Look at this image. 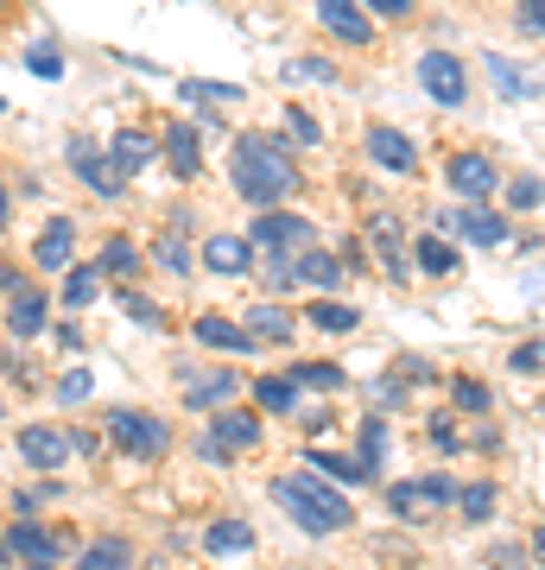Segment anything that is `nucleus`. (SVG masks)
I'll return each instance as SVG.
<instances>
[{"mask_svg": "<svg viewBox=\"0 0 545 570\" xmlns=\"http://www.w3.org/2000/svg\"><path fill=\"white\" fill-rule=\"evenodd\" d=\"M228 178H235V197H242V204L273 209L304 184V171L292 165L285 140H273V134H242L235 153H228Z\"/></svg>", "mask_w": 545, "mask_h": 570, "instance_id": "1", "label": "nucleus"}, {"mask_svg": "<svg viewBox=\"0 0 545 570\" xmlns=\"http://www.w3.org/2000/svg\"><path fill=\"white\" fill-rule=\"evenodd\" d=\"M273 501H280L285 513H292V527H304L311 539H323V532H343L356 527V508H349L343 494L330 489L323 475H311V469H292V475H273Z\"/></svg>", "mask_w": 545, "mask_h": 570, "instance_id": "2", "label": "nucleus"}, {"mask_svg": "<svg viewBox=\"0 0 545 570\" xmlns=\"http://www.w3.org/2000/svg\"><path fill=\"white\" fill-rule=\"evenodd\" d=\"M457 501V482L450 475H419V482H393L387 489V508L400 513L406 527H419V520H438V508Z\"/></svg>", "mask_w": 545, "mask_h": 570, "instance_id": "3", "label": "nucleus"}, {"mask_svg": "<svg viewBox=\"0 0 545 570\" xmlns=\"http://www.w3.org/2000/svg\"><path fill=\"white\" fill-rule=\"evenodd\" d=\"M108 438H115L127 456H140V463H159L165 450H172V425L153 419V412H108Z\"/></svg>", "mask_w": 545, "mask_h": 570, "instance_id": "4", "label": "nucleus"}, {"mask_svg": "<svg viewBox=\"0 0 545 570\" xmlns=\"http://www.w3.org/2000/svg\"><path fill=\"white\" fill-rule=\"evenodd\" d=\"M261 444V412H247V406H216V419H210V438H203V456H235V450H254Z\"/></svg>", "mask_w": 545, "mask_h": 570, "instance_id": "5", "label": "nucleus"}, {"mask_svg": "<svg viewBox=\"0 0 545 570\" xmlns=\"http://www.w3.org/2000/svg\"><path fill=\"white\" fill-rule=\"evenodd\" d=\"M247 242L266 247V254H292V247H311V216H299V209H261L254 216V228H247Z\"/></svg>", "mask_w": 545, "mask_h": 570, "instance_id": "6", "label": "nucleus"}, {"mask_svg": "<svg viewBox=\"0 0 545 570\" xmlns=\"http://www.w3.org/2000/svg\"><path fill=\"white\" fill-rule=\"evenodd\" d=\"M178 393H184L191 412H216V406H228V400L242 393V374H235V367H184Z\"/></svg>", "mask_w": 545, "mask_h": 570, "instance_id": "7", "label": "nucleus"}, {"mask_svg": "<svg viewBox=\"0 0 545 570\" xmlns=\"http://www.w3.org/2000/svg\"><path fill=\"white\" fill-rule=\"evenodd\" d=\"M419 82H425V96H431L438 108H464L469 102V77H464V63L450 58V51H425Z\"/></svg>", "mask_w": 545, "mask_h": 570, "instance_id": "8", "label": "nucleus"}, {"mask_svg": "<svg viewBox=\"0 0 545 570\" xmlns=\"http://www.w3.org/2000/svg\"><path fill=\"white\" fill-rule=\"evenodd\" d=\"M445 178L464 204H488V197L502 190V171H495V159H483V153H457V159L445 165Z\"/></svg>", "mask_w": 545, "mask_h": 570, "instance_id": "9", "label": "nucleus"}, {"mask_svg": "<svg viewBox=\"0 0 545 570\" xmlns=\"http://www.w3.org/2000/svg\"><path fill=\"white\" fill-rule=\"evenodd\" d=\"M438 235H464V242H476V247H502L507 242V216H495L488 204L445 209V216H438Z\"/></svg>", "mask_w": 545, "mask_h": 570, "instance_id": "10", "label": "nucleus"}, {"mask_svg": "<svg viewBox=\"0 0 545 570\" xmlns=\"http://www.w3.org/2000/svg\"><path fill=\"white\" fill-rule=\"evenodd\" d=\"M368 159L381 171H393V178H412L419 171V146L406 140L400 127H368Z\"/></svg>", "mask_w": 545, "mask_h": 570, "instance_id": "11", "label": "nucleus"}, {"mask_svg": "<svg viewBox=\"0 0 545 570\" xmlns=\"http://www.w3.org/2000/svg\"><path fill=\"white\" fill-rule=\"evenodd\" d=\"M318 26L349 45H374V20H368L362 0H318Z\"/></svg>", "mask_w": 545, "mask_h": 570, "instance_id": "12", "label": "nucleus"}, {"mask_svg": "<svg viewBox=\"0 0 545 570\" xmlns=\"http://www.w3.org/2000/svg\"><path fill=\"white\" fill-rule=\"evenodd\" d=\"M203 266H210L216 279H247V273H254V242H247V235H210V242H203Z\"/></svg>", "mask_w": 545, "mask_h": 570, "instance_id": "13", "label": "nucleus"}, {"mask_svg": "<svg viewBox=\"0 0 545 570\" xmlns=\"http://www.w3.org/2000/svg\"><path fill=\"white\" fill-rule=\"evenodd\" d=\"M70 165H77V178L89 184L96 197H121V190H127V178L115 171V159H101L89 140H70Z\"/></svg>", "mask_w": 545, "mask_h": 570, "instance_id": "14", "label": "nucleus"}, {"mask_svg": "<svg viewBox=\"0 0 545 570\" xmlns=\"http://www.w3.org/2000/svg\"><path fill=\"white\" fill-rule=\"evenodd\" d=\"M191 330H197V343H203V348H223V355H254V348H261V343H254V336H247L242 324H235V317H223V311H210V317H197Z\"/></svg>", "mask_w": 545, "mask_h": 570, "instance_id": "15", "label": "nucleus"}, {"mask_svg": "<svg viewBox=\"0 0 545 570\" xmlns=\"http://www.w3.org/2000/svg\"><path fill=\"white\" fill-rule=\"evenodd\" d=\"M70 254H77V223H70V216H58V223L32 242V266H39V273H64V266H70Z\"/></svg>", "mask_w": 545, "mask_h": 570, "instance_id": "16", "label": "nucleus"}, {"mask_svg": "<svg viewBox=\"0 0 545 570\" xmlns=\"http://www.w3.org/2000/svg\"><path fill=\"white\" fill-rule=\"evenodd\" d=\"M108 159H115V171H121V178H140L146 165L159 159V140H153V134H140V127H121V134H115V146H108Z\"/></svg>", "mask_w": 545, "mask_h": 570, "instance_id": "17", "label": "nucleus"}, {"mask_svg": "<svg viewBox=\"0 0 545 570\" xmlns=\"http://www.w3.org/2000/svg\"><path fill=\"white\" fill-rule=\"evenodd\" d=\"M20 456L32 469H64V463H70V438L51 431V425H26L20 431Z\"/></svg>", "mask_w": 545, "mask_h": 570, "instance_id": "18", "label": "nucleus"}, {"mask_svg": "<svg viewBox=\"0 0 545 570\" xmlns=\"http://www.w3.org/2000/svg\"><path fill=\"white\" fill-rule=\"evenodd\" d=\"M165 165H172V178H197L203 171V146H197V127H184V121H172L165 127Z\"/></svg>", "mask_w": 545, "mask_h": 570, "instance_id": "19", "label": "nucleus"}, {"mask_svg": "<svg viewBox=\"0 0 545 570\" xmlns=\"http://www.w3.org/2000/svg\"><path fill=\"white\" fill-rule=\"evenodd\" d=\"M45 317H51L45 292H39V285H20V292H13V305H7V330L26 343V336H45Z\"/></svg>", "mask_w": 545, "mask_h": 570, "instance_id": "20", "label": "nucleus"}, {"mask_svg": "<svg viewBox=\"0 0 545 570\" xmlns=\"http://www.w3.org/2000/svg\"><path fill=\"white\" fill-rule=\"evenodd\" d=\"M153 266H159V273H172V279H184V273L197 266V254H191V242H184V216H172V228L153 242Z\"/></svg>", "mask_w": 545, "mask_h": 570, "instance_id": "21", "label": "nucleus"}, {"mask_svg": "<svg viewBox=\"0 0 545 570\" xmlns=\"http://www.w3.org/2000/svg\"><path fill=\"white\" fill-rule=\"evenodd\" d=\"M242 324H247V336H254L261 348H273V343H292V330H299L285 305H254V311L242 317Z\"/></svg>", "mask_w": 545, "mask_h": 570, "instance_id": "22", "label": "nucleus"}, {"mask_svg": "<svg viewBox=\"0 0 545 570\" xmlns=\"http://www.w3.org/2000/svg\"><path fill=\"white\" fill-rule=\"evenodd\" d=\"M7 551H20L26 570H51V558H58V546H51L45 527H7Z\"/></svg>", "mask_w": 545, "mask_h": 570, "instance_id": "23", "label": "nucleus"}, {"mask_svg": "<svg viewBox=\"0 0 545 570\" xmlns=\"http://www.w3.org/2000/svg\"><path fill=\"white\" fill-rule=\"evenodd\" d=\"M203 546H210V558H242V551H254V527L247 520H216L203 532Z\"/></svg>", "mask_w": 545, "mask_h": 570, "instance_id": "24", "label": "nucleus"}, {"mask_svg": "<svg viewBox=\"0 0 545 570\" xmlns=\"http://www.w3.org/2000/svg\"><path fill=\"white\" fill-rule=\"evenodd\" d=\"M412 266H419V273H431V279H450V273H457V247L445 242V235H425L419 247H412Z\"/></svg>", "mask_w": 545, "mask_h": 570, "instance_id": "25", "label": "nucleus"}, {"mask_svg": "<svg viewBox=\"0 0 545 570\" xmlns=\"http://www.w3.org/2000/svg\"><path fill=\"white\" fill-rule=\"evenodd\" d=\"M299 279H304V285H323V292H330V285H343L349 273H343V261H337L330 247H304V254H299Z\"/></svg>", "mask_w": 545, "mask_h": 570, "instance_id": "26", "label": "nucleus"}, {"mask_svg": "<svg viewBox=\"0 0 545 570\" xmlns=\"http://www.w3.org/2000/svg\"><path fill=\"white\" fill-rule=\"evenodd\" d=\"M254 400H261V412H292L299 406V381L292 374H261L254 381Z\"/></svg>", "mask_w": 545, "mask_h": 570, "instance_id": "27", "label": "nucleus"}, {"mask_svg": "<svg viewBox=\"0 0 545 570\" xmlns=\"http://www.w3.org/2000/svg\"><path fill=\"white\" fill-rule=\"evenodd\" d=\"M488 77H495V89L514 96V102H533V96H539V82L520 77V63H507V58H488Z\"/></svg>", "mask_w": 545, "mask_h": 570, "instance_id": "28", "label": "nucleus"}, {"mask_svg": "<svg viewBox=\"0 0 545 570\" xmlns=\"http://www.w3.org/2000/svg\"><path fill=\"white\" fill-rule=\"evenodd\" d=\"M311 324L330 330V336H349V330L362 324V311H356V305H337V298H318V305H311Z\"/></svg>", "mask_w": 545, "mask_h": 570, "instance_id": "29", "label": "nucleus"}, {"mask_svg": "<svg viewBox=\"0 0 545 570\" xmlns=\"http://www.w3.org/2000/svg\"><path fill=\"white\" fill-rule=\"evenodd\" d=\"M101 273H115V279H134V273H140V247L127 242V235H115V242L101 247Z\"/></svg>", "mask_w": 545, "mask_h": 570, "instance_id": "30", "label": "nucleus"}, {"mask_svg": "<svg viewBox=\"0 0 545 570\" xmlns=\"http://www.w3.org/2000/svg\"><path fill=\"white\" fill-rule=\"evenodd\" d=\"M96 292H101V266H70V279H64V305L82 311V305H96Z\"/></svg>", "mask_w": 545, "mask_h": 570, "instance_id": "31", "label": "nucleus"}, {"mask_svg": "<svg viewBox=\"0 0 545 570\" xmlns=\"http://www.w3.org/2000/svg\"><path fill=\"white\" fill-rule=\"evenodd\" d=\"M292 381H299V387H311V393H343L349 387V374L337 362H304Z\"/></svg>", "mask_w": 545, "mask_h": 570, "instance_id": "32", "label": "nucleus"}, {"mask_svg": "<svg viewBox=\"0 0 545 570\" xmlns=\"http://www.w3.org/2000/svg\"><path fill=\"white\" fill-rule=\"evenodd\" d=\"M77 570H127V546L121 539H96L89 551H77Z\"/></svg>", "mask_w": 545, "mask_h": 570, "instance_id": "33", "label": "nucleus"}, {"mask_svg": "<svg viewBox=\"0 0 545 570\" xmlns=\"http://www.w3.org/2000/svg\"><path fill=\"white\" fill-rule=\"evenodd\" d=\"M457 508H464L469 527H483L488 513H495V482H469V489H457Z\"/></svg>", "mask_w": 545, "mask_h": 570, "instance_id": "34", "label": "nucleus"}, {"mask_svg": "<svg viewBox=\"0 0 545 570\" xmlns=\"http://www.w3.org/2000/svg\"><path fill=\"white\" fill-rule=\"evenodd\" d=\"M311 469H323V475H337V482H374L356 456H337V450H311Z\"/></svg>", "mask_w": 545, "mask_h": 570, "instance_id": "35", "label": "nucleus"}, {"mask_svg": "<svg viewBox=\"0 0 545 570\" xmlns=\"http://www.w3.org/2000/svg\"><path fill=\"white\" fill-rule=\"evenodd\" d=\"M184 102H242V82H203V77H191L184 82Z\"/></svg>", "mask_w": 545, "mask_h": 570, "instance_id": "36", "label": "nucleus"}, {"mask_svg": "<svg viewBox=\"0 0 545 570\" xmlns=\"http://www.w3.org/2000/svg\"><path fill=\"white\" fill-rule=\"evenodd\" d=\"M381 456H387V425L381 419H362V456H356V463H362L368 475H381Z\"/></svg>", "mask_w": 545, "mask_h": 570, "instance_id": "37", "label": "nucleus"}, {"mask_svg": "<svg viewBox=\"0 0 545 570\" xmlns=\"http://www.w3.org/2000/svg\"><path fill=\"white\" fill-rule=\"evenodd\" d=\"M26 70H32V77H45V82H58L64 77V51L51 39H39L32 51H26Z\"/></svg>", "mask_w": 545, "mask_h": 570, "instance_id": "38", "label": "nucleus"}, {"mask_svg": "<svg viewBox=\"0 0 545 570\" xmlns=\"http://www.w3.org/2000/svg\"><path fill=\"white\" fill-rule=\"evenodd\" d=\"M450 400H457V412H476V419H488V387H483V381L457 374V381H450Z\"/></svg>", "mask_w": 545, "mask_h": 570, "instance_id": "39", "label": "nucleus"}, {"mask_svg": "<svg viewBox=\"0 0 545 570\" xmlns=\"http://www.w3.org/2000/svg\"><path fill=\"white\" fill-rule=\"evenodd\" d=\"M507 204L514 209H539L545 204V178H507Z\"/></svg>", "mask_w": 545, "mask_h": 570, "instance_id": "40", "label": "nucleus"}, {"mask_svg": "<svg viewBox=\"0 0 545 570\" xmlns=\"http://www.w3.org/2000/svg\"><path fill=\"white\" fill-rule=\"evenodd\" d=\"M280 121H285V134H292V140H299V146H318V140H323V127L311 121V115H304V108H285Z\"/></svg>", "mask_w": 545, "mask_h": 570, "instance_id": "41", "label": "nucleus"}, {"mask_svg": "<svg viewBox=\"0 0 545 570\" xmlns=\"http://www.w3.org/2000/svg\"><path fill=\"white\" fill-rule=\"evenodd\" d=\"M121 311L134 317V324H146V330H165V311L153 305V298H140V292H127V298H121Z\"/></svg>", "mask_w": 545, "mask_h": 570, "instance_id": "42", "label": "nucleus"}, {"mask_svg": "<svg viewBox=\"0 0 545 570\" xmlns=\"http://www.w3.org/2000/svg\"><path fill=\"white\" fill-rule=\"evenodd\" d=\"M89 387H96V381H89V367H70V374L58 381V400H64V406H77V400H89Z\"/></svg>", "mask_w": 545, "mask_h": 570, "instance_id": "43", "label": "nucleus"}, {"mask_svg": "<svg viewBox=\"0 0 545 570\" xmlns=\"http://www.w3.org/2000/svg\"><path fill=\"white\" fill-rule=\"evenodd\" d=\"M507 367H514V374H545V343H520L507 355Z\"/></svg>", "mask_w": 545, "mask_h": 570, "instance_id": "44", "label": "nucleus"}, {"mask_svg": "<svg viewBox=\"0 0 545 570\" xmlns=\"http://www.w3.org/2000/svg\"><path fill=\"white\" fill-rule=\"evenodd\" d=\"M285 77H311V82H337V63H330V58H299V63H292V70H285Z\"/></svg>", "mask_w": 545, "mask_h": 570, "instance_id": "45", "label": "nucleus"}, {"mask_svg": "<svg viewBox=\"0 0 545 570\" xmlns=\"http://www.w3.org/2000/svg\"><path fill=\"white\" fill-rule=\"evenodd\" d=\"M425 425H431V444L438 450H457V419H450V412H431Z\"/></svg>", "mask_w": 545, "mask_h": 570, "instance_id": "46", "label": "nucleus"}, {"mask_svg": "<svg viewBox=\"0 0 545 570\" xmlns=\"http://www.w3.org/2000/svg\"><path fill=\"white\" fill-rule=\"evenodd\" d=\"M368 20H412V0H362Z\"/></svg>", "mask_w": 545, "mask_h": 570, "instance_id": "47", "label": "nucleus"}, {"mask_svg": "<svg viewBox=\"0 0 545 570\" xmlns=\"http://www.w3.org/2000/svg\"><path fill=\"white\" fill-rule=\"evenodd\" d=\"M520 32L526 39H545V0H520Z\"/></svg>", "mask_w": 545, "mask_h": 570, "instance_id": "48", "label": "nucleus"}, {"mask_svg": "<svg viewBox=\"0 0 545 570\" xmlns=\"http://www.w3.org/2000/svg\"><path fill=\"white\" fill-rule=\"evenodd\" d=\"M368 400H374V406H400L406 387H400V381H374V387H368Z\"/></svg>", "mask_w": 545, "mask_h": 570, "instance_id": "49", "label": "nucleus"}, {"mask_svg": "<svg viewBox=\"0 0 545 570\" xmlns=\"http://www.w3.org/2000/svg\"><path fill=\"white\" fill-rule=\"evenodd\" d=\"M488 564H495V570H526V558H520V551H507V546H495V551H488Z\"/></svg>", "mask_w": 545, "mask_h": 570, "instance_id": "50", "label": "nucleus"}, {"mask_svg": "<svg viewBox=\"0 0 545 570\" xmlns=\"http://www.w3.org/2000/svg\"><path fill=\"white\" fill-rule=\"evenodd\" d=\"M20 285H26V279H20V266H0V292H20Z\"/></svg>", "mask_w": 545, "mask_h": 570, "instance_id": "51", "label": "nucleus"}, {"mask_svg": "<svg viewBox=\"0 0 545 570\" xmlns=\"http://www.w3.org/2000/svg\"><path fill=\"white\" fill-rule=\"evenodd\" d=\"M533 558H539V564H545V527L533 532Z\"/></svg>", "mask_w": 545, "mask_h": 570, "instance_id": "52", "label": "nucleus"}, {"mask_svg": "<svg viewBox=\"0 0 545 570\" xmlns=\"http://www.w3.org/2000/svg\"><path fill=\"white\" fill-rule=\"evenodd\" d=\"M0 228H7V190H0Z\"/></svg>", "mask_w": 545, "mask_h": 570, "instance_id": "53", "label": "nucleus"}, {"mask_svg": "<svg viewBox=\"0 0 545 570\" xmlns=\"http://www.w3.org/2000/svg\"><path fill=\"white\" fill-rule=\"evenodd\" d=\"M539 419H545V400H539Z\"/></svg>", "mask_w": 545, "mask_h": 570, "instance_id": "54", "label": "nucleus"}, {"mask_svg": "<svg viewBox=\"0 0 545 570\" xmlns=\"http://www.w3.org/2000/svg\"><path fill=\"white\" fill-rule=\"evenodd\" d=\"M0 13H7V0H0Z\"/></svg>", "mask_w": 545, "mask_h": 570, "instance_id": "55", "label": "nucleus"}, {"mask_svg": "<svg viewBox=\"0 0 545 570\" xmlns=\"http://www.w3.org/2000/svg\"><path fill=\"white\" fill-rule=\"evenodd\" d=\"M0 108H7V96H0Z\"/></svg>", "mask_w": 545, "mask_h": 570, "instance_id": "56", "label": "nucleus"}]
</instances>
